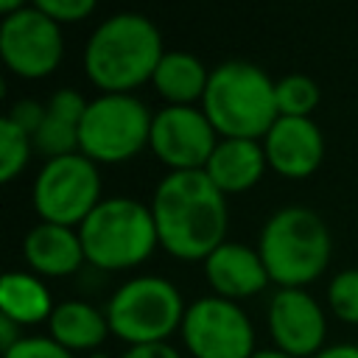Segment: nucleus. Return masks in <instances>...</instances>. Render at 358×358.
<instances>
[{
  "label": "nucleus",
  "instance_id": "f257e3e1",
  "mask_svg": "<svg viewBox=\"0 0 358 358\" xmlns=\"http://www.w3.org/2000/svg\"><path fill=\"white\" fill-rule=\"evenodd\" d=\"M159 246L182 260L207 257L227 235L224 190L204 168L168 171L151 196Z\"/></svg>",
  "mask_w": 358,
  "mask_h": 358
},
{
  "label": "nucleus",
  "instance_id": "6e6552de",
  "mask_svg": "<svg viewBox=\"0 0 358 358\" xmlns=\"http://www.w3.org/2000/svg\"><path fill=\"white\" fill-rule=\"evenodd\" d=\"M34 210L50 224H81L101 201V173L87 154H64L45 159L31 187Z\"/></svg>",
  "mask_w": 358,
  "mask_h": 358
},
{
  "label": "nucleus",
  "instance_id": "412c9836",
  "mask_svg": "<svg viewBox=\"0 0 358 358\" xmlns=\"http://www.w3.org/2000/svg\"><path fill=\"white\" fill-rule=\"evenodd\" d=\"M274 98L280 115L310 117L313 106L319 103V84L308 73H285L274 81Z\"/></svg>",
  "mask_w": 358,
  "mask_h": 358
},
{
  "label": "nucleus",
  "instance_id": "9b49d317",
  "mask_svg": "<svg viewBox=\"0 0 358 358\" xmlns=\"http://www.w3.org/2000/svg\"><path fill=\"white\" fill-rule=\"evenodd\" d=\"M207 112L193 103H168L154 112L148 145L171 171L204 168L218 137Z\"/></svg>",
  "mask_w": 358,
  "mask_h": 358
},
{
  "label": "nucleus",
  "instance_id": "c85d7f7f",
  "mask_svg": "<svg viewBox=\"0 0 358 358\" xmlns=\"http://www.w3.org/2000/svg\"><path fill=\"white\" fill-rule=\"evenodd\" d=\"M313 358H358V344H352V341H338V344L322 347Z\"/></svg>",
  "mask_w": 358,
  "mask_h": 358
},
{
  "label": "nucleus",
  "instance_id": "f3484780",
  "mask_svg": "<svg viewBox=\"0 0 358 358\" xmlns=\"http://www.w3.org/2000/svg\"><path fill=\"white\" fill-rule=\"evenodd\" d=\"M22 252H25V260L39 274H48V277L70 274L81 266V260H87L78 229L64 224H50V221H39L25 232Z\"/></svg>",
  "mask_w": 358,
  "mask_h": 358
},
{
  "label": "nucleus",
  "instance_id": "7c9ffc66",
  "mask_svg": "<svg viewBox=\"0 0 358 358\" xmlns=\"http://www.w3.org/2000/svg\"><path fill=\"white\" fill-rule=\"evenodd\" d=\"M25 3H20V0H0V11L8 17V14H14V11H20Z\"/></svg>",
  "mask_w": 358,
  "mask_h": 358
},
{
  "label": "nucleus",
  "instance_id": "a878e982",
  "mask_svg": "<svg viewBox=\"0 0 358 358\" xmlns=\"http://www.w3.org/2000/svg\"><path fill=\"white\" fill-rule=\"evenodd\" d=\"M45 112H48V109H45L39 101H34V98H20V101L11 103V109H8L6 115L34 137V131H36V129L42 126V120H45Z\"/></svg>",
  "mask_w": 358,
  "mask_h": 358
},
{
  "label": "nucleus",
  "instance_id": "5701e85b",
  "mask_svg": "<svg viewBox=\"0 0 358 358\" xmlns=\"http://www.w3.org/2000/svg\"><path fill=\"white\" fill-rule=\"evenodd\" d=\"M327 302L338 319L358 324V268L355 266L333 274L327 285Z\"/></svg>",
  "mask_w": 358,
  "mask_h": 358
},
{
  "label": "nucleus",
  "instance_id": "c756f323",
  "mask_svg": "<svg viewBox=\"0 0 358 358\" xmlns=\"http://www.w3.org/2000/svg\"><path fill=\"white\" fill-rule=\"evenodd\" d=\"M249 358H296V355H291V352H285L280 347H266V350H255Z\"/></svg>",
  "mask_w": 358,
  "mask_h": 358
},
{
  "label": "nucleus",
  "instance_id": "4468645a",
  "mask_svg": "<svg viewBox=\"0 0 358 358\" xmlns=\"http://www.w3.org/2000/svg\"><path fill=\"white\" fill-rule=\"evenodd\" d=\"M204 274L215 294L227 299L252 296L271 280L260 252L241 241H224L221 246H215L204 257Z\"/></svg>",
  "mask_w": 358,
  "mask_h": 358
},
{
  "label": "nucleus",
  "instance_id": "f8f14e48",
  "mask_svg": "<svg viewBox=\"0 0 358 358\" xmlns=\"http://www.w3.org/2000/svg\"><path fill=\"white\" fill-rule=\"evenodd\" d=\"M268 330L280 350L296 358L316 355L327 333V319L305 288H280L268 299Z\"/></svg>",
  "mask_w": 358,
  "mask_h": 358
},
{
  "label": "nucleus",
  "instance_id": "b1692460",
  "mask_svg": "<svg viewBox=\"0 0 358 358\" xmlns=\"http://www.w3.org/2000/svg\"><path fill=\"white\" fill-rule=\"evenodd\" d=\"M3 358H73V350L53 336H22L14 347L3 350Z\"/></svg>",
  "mask_w": 358,
  "mask_h": 358
},
{
  "label": "nucleus",
  "instance_id": "423d86ee",
  "mask_svg": "<svg viewBox=\"0 0 358 358\" xmlns=\"http://www.w3.org/2000/svg\"><path fill=\"white\" fill-rule=\"evenodd\" d=\"M185 310L179 288L159 274H137L120 282L106 302L112 333L129 344L165 341L176 327H182Z\"/></svg>",
  "mask_w": 358,
  "mask_h": 358
},
{
  "label": "nucleus",
  "instance_id": "cd10ccee",
  "mask_svg": "<svg viewBox=\"0 0 358 358\" xmlns=\"http://www.w3.org/2000/svg\"><path fill=\"white\" fill-rule=\"evenodd\" d=\"M20 327H22V324H17L11 316L0 313V344H3V350L14 347V344L22 338V336H20Z\"/></svg>",
  "mask_w": 358,
  "mask_h": 358
},
{
  "label": "nucleus",
  "instance_id": "4be33fe9",
  "mask_svg": "<svg viewBox=\"0 0 358 358\" xmlns=\"http://www.w3.org/2000/svg\"><path fill=\"white\" fill-rule=\"evenodd\" d=\"M34 151V140L31 134L17 126L8 115L0 117V179L8 182L14 179L31 159Z\"/></svg>",
  "mask_w": 358,
  "mask_h": 358
},
{
  "label": "nucleus",
  "instance_id": "dca6fc26",
  "mask_svg": "<svg viewBox=\"0 0 358 358\" xmlns=\"http://www.w3.org/2000/svg\"><path fill=\"white\" fill-rule=\"evenodd\" d=\"M266 148L252 137H218L204 171L224 190L238 193L252 187L266 171Z\"/></svg>",
  "mask_w": 358,
  "mask_h": 358
},
{
  "label": "nucleus",
  "instance_id": "bb28decb",
  "mask_svg": "<svg viewBox=\"0 0 358 358\" xmlns=\"http://www.w3.org/2000/svg\"><path fill=\"white\" fill-rule=\"evenodd\" d=\"M120 358H182V355L168 341H143V344H129Z\"/></svg>",
  "mask_w": 358,
  "mask_h": 358
},
{
  "label": "nucleus",
  "instance_id": "393cba45",
  "mask_svg": "<svg viewBox=\"0 0 358 358\" xmlns=\"http://www.w3.org/2000/svg\"><path fill=\"white\" fill-rule=\"evenodd\" d=\"M36 6L53 17L59 25L62 22H76V20H84L87 14H92L95 3L92 0H36Z\"/></svg>",
  "mask_w": 358,
  "mask_h": 358
},
{
  "label": "nucleus",
  "instance_id": "aec40b11",
  "mask_svg": "<svg viewBox=\"0 0 358 358\" xmlns=\"http://www.w3.org/2000/svg\"><path fill=\"white\" fill-rule=\"evenodd\" d=\"M50 291L48 285L28 271L8 268L0 280V313L11 316L17 324H34L45 322L53 313Z\"/></svg>",
  "mask_w": 358,
  "mask_h": 358
},
{
  "label": "nucleus",
  "instance_id": "39448f33",
  "mask_svg": "<svg viewBox=\"0 0 358 358\" xmlns=\"http://www.w3.org/2000/svg\"><path fill=\"white\" fill-rule=\"evenodd\" d=\"M84 255L98 268H129L159 243L151 204L129 196L101 199L78 224Z\"/></svg>",
  "mask_w": 358,
  "mask_h": 358
},
{
  "label": "nucleus",
  "instance_id": "9d476101",
  "mask_svg": "<svg viewBox=\"0 0 358 358\" xmlns=\"http://www.w3.org/2000/svg\"><path fill=\"white\" fill-rule=\"evenodd\" d=\"M64 50L62 25L48 17L36 3L3 17L0 22V56L3 62L25 78L48 76Z\"/></svg>",
  "mask_w": 358,
  "mask_h": 358
},
{
  "label": "nucleus",
  "instance_id": "f03ea898",
  "mask_svg": "<svg viewBox=\"0 0 358 358\" xmlns=\"http://www.w3.org/2000/svg\"><path fill=\"white\" fill-rule=\"evenodd\" d=\"M162 53L157 22L137 11H117L92 28L84 45V70L103 92H129L154 76Z\"/></svg>",
  "mask_w": 358,
  "mask_h": 358
},
{
  "label": "nucleus",
  "instance_id": "7ed1b4c3",
  "mask_svg": "<svg viewBox=\"0 0 358 358\" xmlns=\"http://www.w3.org/2000/svg\"><path fill=\"white\" fill-rule=\"evenodd\" d=\"M257 252L268 277L280 282V288H302L327 268L333 235L316 210L305 204H285L263 221Z\"/></svg>",
  "mask_w": 358,
  "mask_h": 358
},
{
  "label": "nucleus",
  "instance_id": "ddd939ff",
  "mask_svg": "<svg viewBox=\"0 0 358 358\" xmlns=\"http://www.w3.org/2000/svg\"><path fill=\"white\" fill-rule=\"evenodd\" d=\"M266 159L285 176H308L324 157V137L313 117L280 115L263 137Z\"/></svg>",
  "mask_w": 358,
  "mask_h": 358
},
{
  "label": "nucleus",
  "instance_id": "2eb2a0df",
  "mask_svg": "<svg viewBox=\"0 0 358 358\" xmlns=\"http://www.w3.org/2000/svg\"><path fill=\"white\" fill-rule=\"evenodd\" d=\"M87 98L73 87H59L45 103V120L34 131V151L45 154L48 159L76 154L78 151V126L87 112Z\"/></svg>",
  "mask_w": 358,
  "mask_h": 358
},
{
  "label": "nucleus",
  "instance_id": "a211bd4d",
  "mask_svg": "<svg viewBox=\"0 0 358 358\" xmlns=\"http://www.w3.org/2000/svg\"><path fill=\"white\" fill-rule=\"evenodd\" d=\"M50 336L64 344L67 350H90L98 347L109 327L106 310H98L95 305L84 302V299H64L53 308L50 319H48Z\"/></svg>",
  "mask_w": 358,
  "mask_h": 358
},
{
  "label": "nucleus",
  "instance_id": "1a4fd4ad",
  "mask_svg": "<svg viewBox=\"0 0 358 358\" xmlns=\"http://www.w3.org/2000/svg\"><path fill=\"white\" fill-rule=\"evenodd\" d=\"M182 338L196 358H249L255 352V330L235 299L207 294L187 305Z\"/></svg>",
  "mask_w": 358,
  "mask_h": 358
},
{
  "label": "nucleus",
  "instance_id": "6ab92c4d",
  "mask_svg": "<svg viewBox=\"0 0 358 358\" xmlns=\"http://www.w3.org/2000/svg\"><path fill=\"white\" fill-rule=\"evenodd\" d=\"M151 81L159 90V95L168 98L171 103H193L196 98L204 95L210 70L204 67V62L196 53L173 48V50L162 53Z\"/></svg>",
  "mask_w": 358,
  "mask_h": 358
},
{
  "label": "nucleus",
  "instance_id": "20e7f679",
  "mask_svg": "<svg viewBox=\"0 0 358 358\" xmlns=\"http://www.w3.org/2000/svg\"><path fill=\"white\" fill-rule=\"evenodd\" d=\"M201 109L224 137L260 140L280 117L274 81L260 64L246 59H227L210 70Z\"/></svg>",
  "mask_w": 358,
  "mask_h": 358
},
{
  "label": "nucleus",
  "instance_id": "0eeeda50",
  "mask_svg": "<svg viewBox=\"0 0 358 358\" xmlns=\"http://www.w3.org/2000/svg\"><path fill=\"white\" fill-rule=\"evenodd\" d=\"M154 112L134 92H101L87 103L78 126V151L95 162L134 157L151 137Z\"/></svg>",
  "mask_w": 358,
  "mask_h": 358
}]
</instances>
